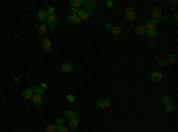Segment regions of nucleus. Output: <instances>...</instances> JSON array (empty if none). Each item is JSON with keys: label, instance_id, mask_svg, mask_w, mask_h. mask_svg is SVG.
I'll return each mask as SVG.
<instances>
[{"label": "nucleus", "instance_id": "1", "mask_svg": "<svg viewBox=\"0 0 178 132\" xmlns=\"http://www.w3.org/2000/svg\"><path fill=\"white\" fill-rule=\"evenodd\" d=\"M111 105H112V102H111V99H108V98L100 99V100L97 102V106L100 107V109H102V110L108 109Z\"/></svg>", "mask_w": 178, "mask_h": 132}, {"label": "nucleus", "instance_id": "2", "mask_svg": "<svg viewBox=\"0 0 178 132\" xmlns=\"http://www.w3.org/2000/svg\"><path fill=\"white\" fill-rule=\"evenodd\" d=\"M125 17H126L127 20L134 21V20H135V17H137V14H135V12H134V10H133V8L128 7V8H126V11H125Z\"/></svg>", "mask_w": 178, "mask_h": 132}, {"label": "nucleus", "instance_id": "3", "mask_svg": "<svg viewBox=\"0 0 178 132\" xmlns=\"http://www.w3.org/2000/svg\"><path fill=\"white\" fill-rule=\"evenodd\" d=\"M77 15H78V18H80L81 20H88V19H90L91 12H89L88 10L83 8V10H80V11H78Z\"/></svg>", "mask_w": 178, "mask_h": 132}, {"label": "nucleus", "instance_id": "4", "mask_svg": "<svg viewBox=\"0 0 178 132\" xmlns=\"http://www.w3.org/2000/svg\"><path fill=\"white\" fill-rule=\"evenodd\" d=\"M83 5H84V8H85V10H88L89 12L94 11V10H95V7H96V3L94 1V0H85Z\"/></svg>", "mask_w": 178, "mask_h": 132}, {"label": "nucleus", "instance_id": "5", "mask_svg": "<svg viewBox=\"0 0 178 132\" xmlns=\"http://www.w3.org/2000/svg\"><path fill=\"white\" fill-rule=\"evenodd\" d=\"M157 24H158V21L154 20V19H147L146 23H145V28H146V30H154Z\"/></svg>", "mask_w": 178, "mask_h": 132}, {"label": "nucleus", "instance_id": "6", "mask_svg": "<svg viewBox=\"0 0 178 132\" xmlns=\"http://www.w3.org/2000/svg\"><path fill=\"white\" fill-rule=\"evenodd\" d=\"M42 46H43L44 50H47L48 52L51 51V41H50V39H48V38L42 39Z\"/></svg>", "mask_w": 178, "mask_h": 132}, {"label": "nucleus", "instance_id": "7", "mask_svg": "<svg viewBox=\"0 0 178 132\" xmlns=\"http://www.w3.org/2000/svg\"><path fill=\"white\" fill-rule=\"evenodd\" d=\"M32 96H33V92H32V89H25L23 92H21V97H23L24 99H26V100H28V99H31Z\"/></svg>", "mask_w": 178, "mask_h": 132}, {"label": "nucleus", "instance_id": "8", "mask_svg": "<svg viewBox=\"0 0 178 132\" xmlns=\"http://www.w3.org/2000/svg\"><path fill=\"white\" fill-rule=\"evenodd\" d=\"M31 100H32V104L36 105V106H39V105L42 104V102H43L42 96H39V94H36V93H33V96H32Z\"/></svg>", "mask_w": 178, "mask_h": 132}, {"label": "nucleus", "instance_id": "9", "mask_svg": "<svg viewBox=\"0 0 178 132\" xmlns=\"http://www.w3.org/2000/svg\"><path fill=\"white\" fill-rule=\"evenodd\" d=\"M38 19L42 21V25H45V21L48 19V13L45 12V10H42L38 12Z\"/></svg>", "mask_w": 178, "mask_h": 132}, {"label": "nucleus", "instance_id": "10", "mask_svg": "<svg viewBox=\"0 0 178 132\" xmlns=\"http://www.w3.org/2000/svg\"><path fill=\"white\" fill-rule=\"evenodd\" d=\"M74 67H75V65L72 63H65L62 65V71L63 72H71L72 70H74Z\"/></svg>", "mask_w": 178, "mask_h": 132}, {"label": "nucleus", "instance_id": "11", "mask_svg": "<svg viewBox=\"0 0 178 132\" xmlns=\"http://www.w3.org/2000/svg\"><path fill=\"white\" fill-rule=\"evenodd\" d=\"M47 21H48V25H50V26H52V27H54V26L57 24V17H56V15H55V14L48 15V19H47Z\"/></svg>", "mask_w": 178, "mask_h": 132}, {"label": "nucleus", "instance_id": "12", "mask_svg": "<svg viewBox=\"0 0 178 132\" xmlns=\"http://www.w3.org/2000/svg\"><path fill=\"white\" fill-rule=\"evenodd\" d=\"M81 19L78 18L77 14H70L69 17H68V21H69L70 24H78L80 23Z\"/></svg>", "mask_w": 178, "mask_h": 132}, {"label": "nucleus", "instance_id": "13", "mask_svg": "<svg viewBox=\"0 0 178 132\" xmlns=\"http://www.w3.org/2000/svg\"><path fill=\"white\" fill-rule=\"evenodd\" d=\"M151 79H152L153 81H162L163 80V74L160 73V72H152Z\"/></svg>", "mask_w": 178, "mask_h": 132}, {"label": "nucleus", "instance_id": "14", "mask_svg": "<svg viewBox=\"0 0 178 132\" xmlns=\"http://www.w3.org/2000/svg\"><path fill=\"white\" fill-rule=\"evenodd\" d=\"M160 17H162V10H160L159 7H154L152 11V18L154 19V20H157Z\"/></svg>", "mask_w": 178, "mask_h": 132}, {"label": "nucleus", "instance_id": "15", "mask_svg": "<svg viewBox=\"0 0 178 132\" xmlns=\"http://www.w3.org/2000/svg\"><path fill=\"white\" fill-rule=\"evenodd\" d=\"M135 33L137 34H139V36H144V34H146L147 33V30L145 28V26H138L137 28H135Z\"/></svg>", "mask_w": 178, "mask_h": 132}, {"label": "nucleus", "instance_id": "16", "mask_svg": "<svg viewBox=\"0 0 178 132\" xmlns=\"http://www.w3.org/2000/svg\"><path fill=\"white\" fill-rule=\"evenodd\" d=\"M165 111L169 112V113H172V112L175 111V104H173V103H171V102L166 103V104H165Z\"/></svg>", "mask_w": 178, "mask_h": 132}, {"label": "nucleus", "instance_id": "17", "mask_svg": "<svg viewBox=\"0 0 178 132\" xmlns=\"http://www.w3.org/2000/svg\"><path fill=\"white\" fill-rule=\"evenodd\" d=\"M69 3H70V5H71V6H72V7H75V8H77V7H78V6L83 5V4H84V1H83V0H70Z\"/></svg>", "mask_w": 178, "mask_h": 132}, {"label": "nucleus", "instance_id": "18", "mask_svg": "<svg viewBox=\"0 0 178 132\" xmlns=\"http://www.w3.org/2000/svg\"><path fill=\"white\" fill-rule=\"evenodd\" d=\"M69 126H70V129H71V130H75L76 127L78 126V122H77V118H72V119H70Z\"/></svg>", "mask_w": 178, "mask_h": 132}, {"label": "nucleus", "instance_id": "19", "mask_svg": "<svg viewBox=\"0 0 178 132\" xmlns=\"http://www.w3.org/2000/svg\"><path fill=\"white\" fill-rule=\"evenodd\" d=\"M45 132H57V126L55 124L48 125L47 129H45Z\"/></svg>", "mask_w": 178, "mask_h": 132}, {"label": "nucleus", "instance_id": "20", "mask_svg": "<svg viewBox=\"0 0 178 132\" xmlns=\"http://www.w3.org/2000/svg\"><path fill=\"white\" fill-rule=\"evenodd\" d=\"M32 92H35L36 94H39V96L44 94V90L41 89L39 86H33V87H32Z\"/></svg>", "mask_w": 178, "mask_h": 132}, {"label": "nucleus", "instance_id": "21", "mask_svg": "<svg viewBox=\"0 0 178 132\" xmlns=\"http://www.w3.org/2000/svg\"><path fill=\"white\" fill-rule=\"evenodd\" d=\"M45 32H47V26L45 25H41L38 27V30H37V33H38L39 36H43Z\"/></svg>", "mask_w": 178, "mask_h": 132}, {"label": "nucleus", "instance_id": "22", "mask_svg": "<svg viewBox=\"0 0 178 132\" xmlns=\"http://www.w3.org/2000/svg\"><path fill=\"white\" fill-rule=\"evenodd\" d=\"M146 34H148L150 38H156V37H158V32L156 30H147Z\"/></svg>", "mask_w": 178, "mask_h": 132}, {"label": "nucleus", "instance_id": "23", "mask_svg": "<svg viewBox=\"0 0 178 132\" xmlns=\"http://www.w3.org/2000/svg\"><path fill=\"white\" fill-rule=\"evenodd\" d=\"M65 116H67V118H69V119L76 118V113L74 111H71V110H68V111L65 112Z\"/></svg>", "mask_w": 178, "mask_h": 132}, {"label": "nucleus", "instance_id": "24", "mask_svg": "<svg viewBox=\"0 0 178 132\" xmlns=\"http://www.w3.org/2000/svg\"><path fill=\"white\" fill-rule=\"evenodd\" d=\"M176 60H177V56H176L175 53H172L170 57H169V59L166 61H168V64H175Z\"/></svg>", "mask_w": 178, "mask_h": 132}, {"label": "nucleus", "instance_id": "25", "mask_svg": "<svg viewBox=\"0 0 178 132\" xmlns=\"http://www.w3.org/2000/svg\"><path fill=\"white\" fill-rule=\"evenodd\" d=\"M112 31H113L114 34H120L122 32V27H120V26H113Z\"/></svg>", "mask_w": 178, "mask_h": 132}, {"label": "nucleus", "instance_id": "26", "mask_svg": "<svg viewBox=\"0 0 178 132\" xmlns=\"http://www.w3.org/2000/svg\"><path fill=\"white\" fill-rule=\"evenodd\" d=\"M45 12L48 13V15L55 14V7H54V6H48V7L45 8Z\"/></svg>", "mask_w": 178, "mask_h": 132}, {"label": "nucleus", "instance_id": "27", "mask_svg": "<svg viewBox=\"0 0 178 132\" xmlns=\"http://www.w3.org/2000/svg\"><path fill=\"white\" fill-rule=\"evenodd\" d=\"M158 65H159V67H166V66H168V61H166L165 59H160V60L158 61Z\"/></svg>", "mask_w": 178, "mask_h": 132}, {"label": "nucleus", "instance_id": "28", "mask_svg": "<svg viewBox=\"0 0 178 132\" xmlns=\"http://www.w3.org/2000/svg\"><path fill=\"white\" fill-rule=\"evenodd\" d=\"M55 125H56L57 127L58 126H62V125H64V119L63 118H58V119L55 122Z\"/></svg>", "mask_w": 178, "mask_h": 132}, {"label": "nucleus", "instance_id": "29", "mask_svg": "<svg viewBox=\"0 0 178 132\" xmlns=\"http://www.w3.org/2000/svg\"><path fill=\"white\" fill-rule=\"evenodd\" d=\"M57 132H69V131H68V129L64 126V125H62V126L57 127Z\"/></svg>", "mask_w": 178, "mask_h": 132}, {"label": "nucleus", "instance_id": "30", "mask_svg": "<svg viewBox=\"0 0 178 132\" xmlns=\"http://www.w3.org/2000/svg\"><path fill=\"white\" fill-rule=\"evenodd\" d=\"M162 100H163V103H164V104H166V103L171 102V99H170V97H169V96H164Z\"/></svg>", "mask_w": 178, "mask_h": 132}, {"label": "nucleus", "instance_id": "31", "mask_svg": "<svg viewBox=\"0 0 178 132\" xmlns=\"http://www.w3.org/2000/svg\"><path fill=\"white\" fill-rule=\"evenodd\" d=\"M67 100H68V102H74V100H75V98H74V96H71V94H68V96H67Z\"/></svg>", "mask_w": 178, "mask_h": 132}, {"label": "nucleus", "instance_id": "32", "mask_svg": "<svg viewBox=\"0 0 178 132\" xmlns=\"http://www.w3.org/2000/svg\"><path fill=\"white\" fill-rule=\"evenodd\" d=\"M105 28H106V30H112V28H113V25H112L111 23H107L106 25H105Z\"/></svg>", "mask_w": 178, "mask_h": 132}, {"label": "nucleus", "instance_id": "33", "mask_svg": "<svg viewBox=\"0 0 178 132\" xmlns=\"http://www.w3.org/2000/svg\"><path fill=\"white\" fill-rule=\"evenodd\" d=\"M71 12H72V14H77V13H78V8L71 7Z\"/></svg>", "mask_w": 178, "mask_h": 132}, {"label": "nucleus", "instance_id": "34", "mask_svg": "<svg viewBox=\"0 0 178 132\" xmlns=\"http://www.w3.org/2000/svg\"><path fill=\"white\" fill-rule=\"evenodd\" d=\"M48 86V85L47 84H45V83H41V85H39V87H41V89H45V87H47Z\"/></svg>", "mask_w": 178, "mask_h": 132}, {"label": "nucleus", "instance_id": "35", "mask_svg": "<svg viewBox=\"0 0 178 132\" xmlns=\"http://www.w3.org/2000/svg\"><path fill=\"white\" fill-rule=\"evenodd\" d=\"M173 20H176V21L178 20V14H177V13H175V14H173Z\"/></svg>", "mask_w": 178, "mask_h": 132}, {"label": "nucleus", "instance_id": "36", "mask_svg": "<svg viewBox=\"0 0 178 132\" xmlns=\"http://www.w3.org/2000/svg\"><path fill=\"white\" fill-rule=\"evenodd\" d=\"M107 6H108V7H113V3H112V1H108V3H107Z\"/></svg>", "mask_w": 178, "mask_h": 132}, {"label": "nucleus", "instance_id": "37", "mask_svg": "<svg viewBox=\"0 0 178 132\" xmlns=\"http://www.w3.org/2000/svg\"><path fill=\"white\" fill-rule=\"evenodd\" d=\"M0 15H1V10H0Z\"/></svg>", "mask_w": 178, "mask_h": 132}]
</instances>
